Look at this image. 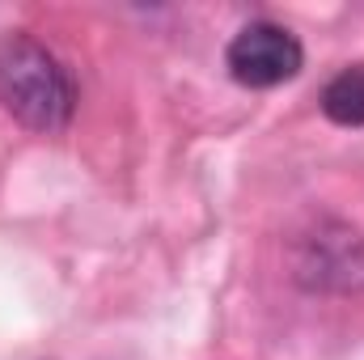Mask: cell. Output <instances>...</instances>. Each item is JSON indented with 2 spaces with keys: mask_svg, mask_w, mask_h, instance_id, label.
Returning <instances> with one entry per match:
<instances>
[{
  "mask_svg": "<svg viewBox=\"0 0 364 360\" xmlns=\"http://www.w3.org/2000/svg\"><path fill=\"white\" fill-rule=\"evenodd\" d=\"M0 106L34 132H64L77 110L68 68L30 34H0Z\"/></svg>",
  "mask_w": 364,
  "mask_h": 360,
  "instance_id": "obj_1",
  "label": "cell"
},
{
  "mask_svg": "<svg viewBox=\"0 0 364 360\" xmlns=\"http://www.w3.org/2000/svg\"><path fill=\"white\" fill-rule=\"evenodd\" d=\"M229 77L246 90H275L284 81H292L305 64V51L296 43V34L288 26L275 21H250L233 34L229 51H225Z\"/></svg>",
  "mask_w": 364,
  "mask_h": 360,
  "instance_id": "obj_3",
  "label": "cell"
},
{
  "mask_svg": "<svg viewBox=\"0 0 364 360\" xmlns=\"http://www.w3.org/2000/svg\"><path fill=\"white\" fill-rule=\"evenodd\" d=\"M292 271L305 288L356 292V288H364V238L352 225L322 221L296 242Z\"/></svg>",
  "mask_w": 364,
  "mask_h": 360,
  "instance_id": "obj_2",
  "label": "cell"
},
{
  "mask_svg": "<svg viewBox=\"0 0 364 360\" xmlns=\"http://www.w3.org/2000/svg\"><path fill=\"white\" fill-rule=\"evenodd\" d=\"M322 115L339 127H364V64L343 68L322 90Z\"/></svg>",
  "mask_w": 364,
  "mask_h": 360,
  "instance_id": "obj_4",
  "label": "cell"
}]
</instances>
